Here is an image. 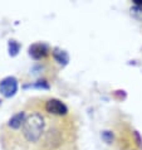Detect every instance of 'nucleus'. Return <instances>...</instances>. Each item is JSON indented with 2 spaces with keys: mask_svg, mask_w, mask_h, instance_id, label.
Segmentation results:
<instances>
[{
  "mask_svg": "<svg viewBox=\"0 0 142 150\" xmlns=\"http://www.w3.org/2000/svg\"><path fill=\"white\" fill-rule=\"evenodd\" d=\"M45 125L47 120L43 112L32 111L27 114L22 126V136L24 141L29 144L39 143L45 131Z\"/></svg>",
  "mask_w": 142,
  "mask_h": 150,
  "instance_id": "obj_1",
  "label": "nucleus"
},
{
  "mask_svg": "<svg viewBox=\"0 0 142 150\" xmlns=\"http://www.w3.org/2000/svg\"><path fill=\"white\" fill-rule=\"evenodd\" d=\"M43 110L45 111V114H49L52 116H65L68 114V107L65 106V103L57 98L47 100L44 102Z\"/></svg>",
  "mask_w": 142,
  "mask_h": 150,
  "instance_id": "obj_2",
  "label": "nucleus"
},
{
  "mask_svg": "<svg viewBox=\"0 0 142 150\" xmlns=\"http://www.w3.org/2000/svg\"><path fill=\"white\" fill-rule=\"evenodd\" d=\"M18 80L13 76H9V77H5L0 81V93H1L4 97L6 98H10L16 93L18 91Z\"/></svg>",
  "mask_w": 142,
  "mask_h": 150,
  "instance_id": "obj_3",
  "label": "nucleus"
},
{
  "mask_svg": "<svg viewBox=\"0 0 142 150\" xmlns=\"http://www.w3.org/2000/svg\"><path fill=\"white\" fill-rule=\"evenodd\" d=\"M49 53H51V49L44 43H35L29 48V56L34 59H44L45 57L49 56Z\"/></svg>",
  "mask_w": 142,
  "mask_h": 150,
  "instance_id": "obj_4",
  "label": "nucleus"
},
{
  "mask_svg": "<svg viewBox=\"0 0 142 150\" xmlns=\"http://www.w3.org/2000/svg\"><path fill=\"white\" fill-rule=\"evenodd\" d=\"M25 115H27L25 112L20 111L18 114H15L14 116H11V119L8 121V127L11 129V130H19V129H22Z\"/></svg>",
  "mask_w": 142,
  "mask_h": 150,
  "instance_id": "obj_5",
  "label": "nucleus"
},
{
  "mask_svg": "<svg viewBox=\"0 0 142 150\" xmlns=\"http://www.w3.org/2000/svg\"><path fill=\"white\" fill-rule=\"evenodd\" d=\"M53 56H54V58H56L58 62H59V63H63V64H65L67 62L69 61L68 54H67L65 52H63V51H54Z\"/></svg>",
  "mask_w": 142,
  "mask_h": 150,
  "instance_id": "obj_6",
  "label": "nucleus"
},
{
  "mask_svg": "<svg viewBox=\"0 0 142 150\" xmlns=\"http://www.w3.org/2000/svg\"><path fill=\"white\" fill-rule=\"evenodd\" d=\"M19 49H20V44L18 42H15V40L9 42V54L10 56H16L19 52Z\"/></svg>",
  "mask_w": 142,
  "mask_h": 150,
  "instance_id": "obj_7",
  "label": "nucleus"
},
{
  "mask_svg": "<svg viewBox=\"0 0 142 150\" xmlns=\"http://www.w3.org/2000/svg\"><path fill=\"white\" fill-rule=\"evenodd\" d=\"M135 4H137V5H142V1H140V0H136Z\"/></svg>",
  "mask_w": 142,
  "mask_h": 150,
  "instance_id": "obj_8",
  "label": "nucleus"
}]
</instances>
